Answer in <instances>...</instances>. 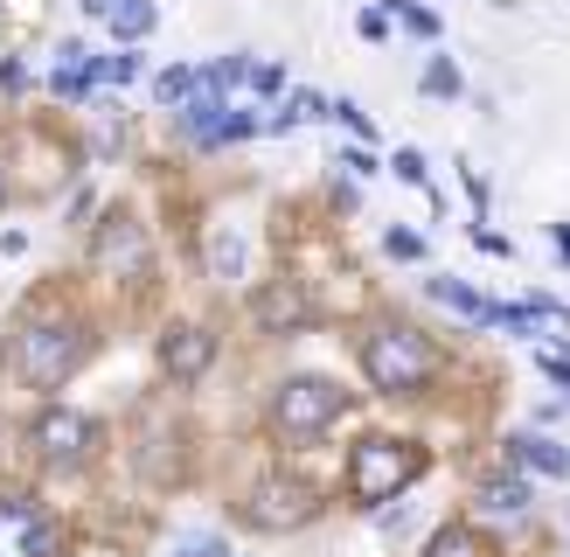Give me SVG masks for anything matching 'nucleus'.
I'll return each instance as SVG.
<instances>
[{"instance_id": "f257e3e1", "label": "nucleus", "mask_w": 570, "mask_h": 557, "mask_svg": "<svg viewBox=\"0 0 570 557\" xmlns=\"http://www.w3.org/2000/svg\"><path fill=\"white\" fill-rule=\"evenodd\" d=\"M355 362H362V383L376 390V398H424V390L445 377V349L417 321H376V328H362Z\"/></svg>"}, {"instance_id": "f03ea898", "label": "nucleus", "mask_w": 570, "mask_h": 557, "mask_svg": "<svg viewBox=\"0 0 570 557\" xmlns=\"http://www.w3.org/2000/svg\"><path fill=\"white\" fill-rule=\"evenodd\" d=\"M83 355H91V321H77V314H36L14 334V377L36 398H56L83 370Z\"/></svg>"}, {"instance_id": "7ed1b4c3", "label": "nucleus", "mask_w": 570, "mask_h": 557, "mask_svg": "<svg viewBox=\"0 0 570 557\" xmlns=\"http://www.w3.org/2000/svg\"><path fill=\"white\" fill-rule=\"evenodd\" d=\"M424 473V453L417 439H390V432H368L348 446V460H341V495H348V509L376 516L383 501H396L411 481Z\"/></svg>"}, {"instance_id": "20e7f679", "label": "nucleus", "mask_w": 570, "mask_h": 557, "mask_svg": "<svg viewBox=\"0 0 570 557\" xmlns=\"http://www.w3.org/2000/svg\"><path fill=\"white\" fill-rule=\"evenodd\" d=\"M341 411H348V390L334 377H285V383H272L265 426L285 446H313V439H327L341 426Z\"/></svg>"}, {"instance_id": "39448f33", "label": "nucleus", "mask_w": 570, "mask_h": 557, "mask_svg": "<svg viewBox=\"0 0 570 557\" xmlns=\"http://www.w3.org/2000/svg\"><path fill=\"white\" fill-rule=\"evenodd\" d=\"M28 453H36L42 467H56V473L91 467V453H98V418L77 411V404H42L36 426H28Z\"/></svg>"}, {"instance_id": "423d86ee", "label": "nucleus", "mask_w": 570, "mask_h": 557, "mask_svg": "<svg viewBox=\"0 0 570 557\" xmlns=\"http://www.w3.org/2000/svg\"><path fill=\"white\" fill-rule=\"evenodd\" d=\"M91 265L105 278H119V286H147V278H154V237H147V223L126 216V209H111L91 231Z\"/></svg>"}, {"instance_id": "0eeeda50", "label": "nucleus", "mask_w": 570, "mask_h": 557, "mask_svg": "<svg viewBox=\"0 0 570 557\" xmlns=\"http://www.w3.org/2000/svg\"><path fill=\"white\" fill-rule=\"evenodd\" d=\"M0 557H63V529L36 488H0Z\"/></svg>"}, {"instance_id": "6e6552de", "label": "nucleus", "mask_w": 570, "mask_h": 557, "mask_svg": "<svg viewBox=\"0 0 570 557\" xmlns=\"http://www.w3.org/2000/svg\"><path fill=\"white\" fill-rule=\"evenodd\" d=\"M313 516H321V495H313L299 473H265V481L244 495V522L265 529V537H278V529H306Z\"/></svg>"}, {"instance_id": "1a4fd4ad", "label": "nucleus", "mask_w": 570, "mask_h": 557, "mask_svg": "<svg viewBox=\"0 0 570 557\" xmlns=\"http://www.w3.org/2000/svg\"><path fill=\"white\" fill-rule=\"evenodd\" d=\"M209 362H216V328H203V321H167L160 328V370L175 383H203Z\"/></svg>"}, {"instance_id": "9d476101", "label": "nucleus", "mask_w": 570, "mask_h": 557, "mask_svg": "<svg viewBox=\"0 0 570 557\" xmlns=\"http://www.w3.org/2000/svg\"><path fill=\"white\" fill-rule=\"evenodd\" d=\"M250 321L265 334H306L313 328V300H306L299 278H272V286L250 293Z\"/></svg>"}, {"instance_id": "9b49d317", "label": "nucleus", "mask_w": 570, "mask_h": 557, "mask_svg": "<svg viewBox=\"0 0 570 557\" xmlns=\"http://www.w3.org/2000/svg\"><path fill=\"white\" fill-rule=\"evenodd\" d=\"M501 453L515 460L522 473H543V481H570V446H557L543 426H535V432H508V439H501Z\"/></svg>"}, {"instance_id": "f8f14e48", "label": "nucleus", "mask_w": 570, "mask_h": 557, "mask_svg": "<svg viewBox=\"0 0 570 557\" xmlns=\"http://www.w3.org/2000/svg\"><path fill=\"white\" fill-rule=\"evenodd\" d=\"M223 119H230V98L209 91V84H203L195 98H181V105H175V133H181V139H195V147H223Z\"/></svg>"}, {"instance_id": "ddd939ff", "label": "nucleus", "mask_w": 570, "mask_h": 557, "mask_svg": "<svg viewBox=\"0 0 570 557\" xmlns=\"http://www.w3.org/2000/svg\"><path fill=\"white\" fill-rule=\"evenodd\" d=\"M424 293H432L439 306H452L460 321H473V328H494V321H501V300H480V293L466 286V278H432Z\"/></svg>"}, {"instance_id": "4468645a", "label": "nucleus", "mask_w": 570, "mask_h": 557, "mask_svg": "<svg viewBox=\"0 0 570 557\" xmlns=\"http://www.w3.org/2000/svg\"><path fill=\"white\" fill-rule=\"evenodd\" d=\"M480 509L488 516H529V473H494V481H480Z\"/></svg>"}, {"instance_id": "2eb2a0df", "label": "nucleus", "mask_w": 570, "mask_h": 557, "mask_svg": "<svg viewBox=\"0 0 570 557\" xmlns=\"http://www.w3.org/2000/svg\"><path fill=\"white\" fill-rule=\"evenodd\" d=\"M313 119H327V98L321 91H293V98H285L278 111H272V119H265V133H299V126H313Z\"/></svg>"}, {"instance_id": "dca6fc26", "label": "nucleus", "mask_w": 570, "mask_h": 557, "mask_svg": "<svg viewBox=\"0 0 570 557\" xmlns=\"http://www.w3.org/2000/svg\"><path fill=\"white\" fill-rule=\"evenodd\" d=\"M244 258H250V244L230 231V223H223V231L209 237V278H223V286H230V278H244Z\"/></svg>"}, {"instance_id": "f3484780", "label": "nucleus", "mask_w": 570, "mask_h": 557, "mask_svg": "<svg viewBox=\"0 0 570 557\" xmlns=\"http://www.w3.org/2000/svg\"><path fill=\"white\" fill-rule=\"evenodd\" d=\"M424 557H488V537H480L473 522H445V529H432Z\"/></svg>"}, {"instance_id": "a211bd4d", "label": "nucleus", "mask_w": 570, "mask_h": 557, "mask_svg": "<svg viewBox=\"0 0 570 557\" xmlns=\"http://www.w3.org/2000/svg\"><path fill=\"white\" fill-rule=\"evenodd\" d=\"M154 0H126V8L119 14H111V42H119V49H139V42H147L154 36Z\"/></svg>"}, {"instance_id": "6ab92c4d", "label": "nucleus", "mask_w": 570, "mask_h": 557, "mask_svg": "<svg viewBox=\"0 0 570 557\" xmlns=\"http://www.w3.org/2000/svg\"><path fill=\"white\" fill-rule=\"evenodd\" d=\"M417 84H424V98H445V105H452V98H466V77H460V63H452V56H432Z\"/></svg>"}, {"instance_id": "aec40b11", "label": "nucleus", "mask_w": 570, "mask_h": 557, "mask_svg": "<svg viewBox=\"0 0 570 557\" xmlns=\"http://www.w3.org/2000/svg\"><path fill=\"white\" fill-rule=\"evenodd\" d=\"M383 14H390L396 28H411L417 42H439V14L424 8V0H383Z\"/></svg>"}, {"instance_id": "412c9836", "label": "nucleus", "mask_w": 570, "mask_h": 557, "mask_svg": "<svg viewBox=\"0 0 570 557\" xmlns=\"http://www.w3.org/2000/svg\"><path fill=\"white\" fill-rule=\"evenodd\" d=\"M195 91H203V70H195V63H175V70H160V77H154V98H160L167 111H175L181 98H195Z\"/></svg>"}, {"instance_id": "4be33fe9", "label": "nucleus", "mask_w": 570, "mask_h": 557, "mask_svg": "<svg viewBox=\"0 0 570 557\" xmlns=\"http://www.w3.org/2000/svg\"><path fill=\"white\" fill-rule=\"evenodd\" d=\"M139 77V49H111V56H91V84H126Z\"/></svg>"}, {"instance_id": "5701e85b", "label": "nucleus", "mask_w": 570, "mask_h": 557, "mask_svg": "<svg viewBox=\"0 0 570 557\" xmlns=\"http://www.w3.org/2000/svg\"><path fill=\"white\" fill-rule=\"evenodd\" d=\"M203 84H209V91H223V98H230L237 84H250V56H216V63L203 70Z\"/></svg>"}, {"instance_id": "b1692460", "label": "nucleus", "mask_w": 570, "mask_h": 557, "mask_svg": "<svg viewBox=\"0 0 570 557\" xmlns=\"http://www.w3.org/2000/svg\"><path fill=\"white\" fill-rule=\"evenodd\" d=\"M390 175H396V182H411V188H432V175H424V154H417V147H396V154H390Z\"/></svg>"}, {"instance_id": "393cba45", "label": "nucleus", "mask_w": 570, "mask_h": 557, "mask_svg": "<svg viewBox=\"0 0 570 557\" xmlns=\"http://www.w3.org/2000/svg\"><path fill=\"white\" fill-rule=\"evenodd\" d=\"M49 91H56V98H70V105H77V98H91V70H63V63H56V70H49Z\"/></svg>"}, {"instance_id": "a878e982", "label": "nucleus", "mask_w": 570, "mask_h": 557, "mask_svg": "<svg viewBox=\"0 0 570 557\" xmlns=\"http://www.w3.org/2000/svg\"><path fill=\"white\" fill-rule=\"evenodd\" d=\"M167 557H230V544L203 529V537H175V544H167Z\"/></svg>"}, {"instance_id": "bb28decb", "label": "nucleus", "mask_w": 570, "mask_h": 557, "mask_svg": "<svg viewBox=\"0 0 570 557\" xmlns=\"http://www.w3.org/2000/svg\"><path fill=\"white\" fill-rule=\"evenodd\" d=\"M327 119H334V126H348L355 139H368V111H362L355 98H327Z\"/></svg>"}, {"instance_id": "cd10ccee", "label": "nucleus", "mask_w": 570, "mask_h": 557, "mask_svg": "<svg viewBox=\"0 0 570 557\" xmlns=\"http://www.w3.org/2000/svg\"><path fill=\"white\" fill-rule=\"evenodd\" d=\"M334 167H348L355 182H368V175H383V160L368 154V147H341V154H334Z\"/></svg>"}, {"instance_id": "c85d7f7f", "label": "nucleus", "mask_w": 570, "mask_h": 557, "mask_svg": "<svg viewBox=\"0 0 570 557\" xmlns=\"http://www.w3.org/2000/svg\"><path fill=\"white\" fill-rule=\"evenodd\" d=\"M383 251H390V258H404V265H417L424 258V237L417 231H383Z\"/></svg>"}, {"instance_id": "c756f323", "label": "nucleus", "mask_w": 570, "mask_h": 557, "mask_svg": "<svg viewBox=\"0 0 570 557\" xmlns=\"http://www.w3.org/2000/svg\"><path fill=\"white\" fill-rule=\"evenodd\" d=\"M250 91H258V98H278V91H285V63H250Z\"/></svg>"}, {"instance_id": "7c9ffc66", "label": "nucleus", "mask_w": 570, "mask_h": 557, "mask_svg": "<svg viewBox=\"0 0 570 557\" xmlns=\"http://www.w3.org/2000/svg\"><path fill=\"white\" fill-rule=\"evenodd\" d=\"M543 377L563 390V398H570V349H543Z\"/></svg>"}, {"instance_id": "2f4dec72", "label": "nucleus", "mask_w": 570, "mask_h": 557, "mask_svg": "<svg viewBox=\"0 0 570 557\" xmlns=\"http://www.w3.org/2000/svg\"><path fill=\"white\" fill-rule=\"evenodd\" d=\"M473 244H480V251H494V258H515V237L488 231V223H473Z\"/></svg>"}, {"instance_id": "473e14b6", "label": "nucleus", "mask_w": 570, "mask_h": 557, "mask_svg": "<svg viewBox=\"0 0 570 557\" xmlns=\"http://www.w3.org/2000/svg\"><path fill=\"white\" fill-rule=\"evenodd\" d=\"M355 28H362V42H390V14H383V8H368Z\"/></svg>"}, {"instance_id": "72a5a7b5", "label": "nucleus", "mask_w": 570, "mask_h": 557, "mask_svg": "<svg viewBox=\"0 0 570 557\" xmlns=\"http://www.w3.org/2000/svg\"><path fill=\"white\" fill-rule=\"evenodd\" d=\"M0 91H28V70L14 63V56H8V63H0Z\"/></svg>"}, {"instance_id": "f704fd0d", "label": "nucleus", "mask_w": 570, "mask_h": 557, "mask_svg": "<svg viewBox=\"0 0 570 557\" xmlns=\"http://www.w3.org/2000/svg\"><path fill=\"white\" fill-rule=\"evenodd\" d=\"M119 8H126V0H83V14H91V21H111Z\"/></svg>"}, {"instance_id": "c9c22d12", "label": "nucleus", "mask_w": 570, "mask_h": 557, "mask_svg": "<svg viewBox=\"0 0 570 557\" xmlns=\"http://www.w3.org/2000/svg\"><path fill=\"white\" fill-rule=\"evenodd\" d=\"M8 195H14V175H8V160H0V203H8Z\"/></svg>"}, {"instance_id": "e433bc0d", "label": "nucleus", "mask_w": 570, "mask_h": 557, "mask_svg": "<svg viewBox=\"0 0 570 557\" xmlns=\"http://www.w3.org/2000/svg\"><path fill=\"white\" fill-rule=\"evenodd\" d=\"M0 446H8V411H0Z\"/></svg>"}]
</instances>
